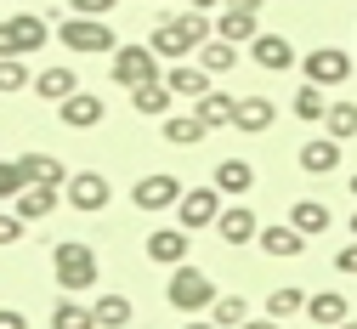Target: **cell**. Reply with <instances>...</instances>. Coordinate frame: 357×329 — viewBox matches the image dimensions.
Instances as JSON below:
<instances>
[{"label":"cell","instance_id":"1","mask_svg":"<svg viewBox=\"0 0 357 329\" xmlns=\"http://www.w3.org/2000/svg\"><path fill=\"white\" fill-rule=\"evenodd\" d=\"M210 34H215L210 12H182V17H159L153 34H148V45H153V57H159V63H182V57L199 52Z\"/></svg>","mask_w":357,"mask_h":329},{"label":"cell","instance_id":"2","mask_svg":"<svg viewBox=\"0 0 357 329\" xmlns=\"http://www.w3.org/2000/svg\"><path fill=\"white\" fill-rule=\"evenodd\" d=\"M52 278H57V290L85 295V290L97 284V250H91V244H79V239L52 244Z\"/></svg>","mask_w":357,"mask_h":329},{"label":"cell","instance_id":"3","mask_svg":"<svg viewBox=\"0 0 357 329\" xmlns=\"http://www.w3.org/2000/svg\"><path fill=\"white\" fill-rule=\"evenodd\" d=\"M57 40L68 45L74 57H102V52H114V23H102V17H68V23H57Z\"/></svg>","mask_w":357,"mask_h":329},{"label":"cell","instance_id":"4","mask_svg":"<svg viewBox=\"0 0 357 329\" xmlns=\"http://www.w3.org/2000/svg\"><path fill=\"white\" fill-rule=\"evenodd\" d=\"M165 301L176 307V312H210V301H215V284H210V272H199V267H176L170 272V290H165Z\"/></svg>","mask_w":357,"mask_h":329},{"label":"cell","instance_id":"5","mask_svg":"<svg viewBox=\"0 0 357 329\" xmlns=\"http://www.w3.org/2000/svg\"><path fill=\"white\" fill-rule=\"evenodd\" d=\"M46 40H52L46 17H34V12H17V17H6V23H0V57H34Z\"/></svg>","mask_w":357,"mask_h":329},{"label":"cell","instance_id":"6","mask_svg":"<svg viewBox=\"0 0 357 329\" xmlns=\"http://www.w3.org/2000/svg\"><path fill=\"white\" fill-rule=\"evenodd\" d=\"M114 85H125V91H137V85H148V80H165V68H159V57H153V45H114Z\"/></svg>","mask_w":357,"mask_h":329},{"label":"cell","instance_id":"7","mask_svg":"<svg viewBox=\"0 0 357 329\" xmlns=\"http://www.w3.org/2000/svg\"><path fill=\"white\" fill-rule=\"evenodd\" d=\"M351 68H357V57H346L340 45H318V52H306V57H301L306 85H346Z\"/></svg>","mask_w":357,"mask_h":329},{"label":"cell","instance_id":"8","mask_svg":"<svg viewBox=\"0 0 357 329\" xmlns=\"http://www.w3.org/2000/svg\"><path fill=\"white\" fill-rule=\"evenodd\" d=\"M215 216H221V193H215V182H210V187H182V199H176V221H182L188 233L215 227Z\"/></svg>","mask_w":357,"mask_h":329},{"label":"cell","instance_id":"9","mask_svg":"<svg viewBox=\"0 0 357 329\" xmlns=\"http://www.w3.org/2000/svg\"><path fill=\"white\" fill-rule=\"evenodd\" d=\"M63 199H68L74 210H85V216H97V210L114 199V187H108L102 170H74V176L63 182Z\"/></svg>","mask_w":357,"mask_h":329},{"label":"cell","instance_id":"10","mask_svg":"<svg viewBox=\"0 0 357 329\" xmlns=\"http://www.w3.org/2000/svg\"><path fill=\"white\" fill-rule=\"evenodd\" d=\"M176 199H182V182H176L170 170H153V176H142L137 187H130V205L137 210H170Z\"/></svg>","mask_w":357,"mask_h":329},{"label":"cell","instance_id":"11","mask_svg":"<svg viewBox=\"0 0 357 329\" xmlns=\"http://www.w3.org/2000/svg\"><path fill=\"white\" fill-rule=\"evenodd\" d=\"M102 114H108V108H102V97H91V91H74V97L57 103V119H63L68 131H97Z\"/></svg>","mask_w":357,"mask_h":329},{"label":"cell","instance_id":"12","mask_svg":"<svg viewBox=\"0 0 357 329\" xmlns=\"http://www.w3.org/2000/svg\"><path fill=\"white\" fill-rule=\"evenodd\" d=\"M215 233H221V239H227V244L238 250V244H255L261 221H255V210H250V205H221V216H215Z\"/></svg>","mask_w":357,"mask_h":329},{"label":"cell","instance_id":"13","mask_svg":"<svg viewBox=\"0 0 357 329\" xmlns=\"http://www.w3.org/2000/svg\"><path fill=\"white\" fill-rule=\"evenodd\" d=\"M250 57H255V68H266V74H284V68H295V45H289L284 34H255V40H250Z\"/></svg>","mask_w":357,"mask_h":329},{"label":"cell","instance_id":"14","mask_svg":"<svg viewBox=\"0 0 357 329\" xmlns=\"http://www.w3.org/2000/svg\"><path fill=\"white\" fill-rule=\"evenodd\" d=\"M148 261H159V267H182L188 261V227H159V233H148Z\"/></svg>","mask_w":357,"mask_h":329},{"label":"cell","instance_id":"15","mask_svg":"<svg viewBox=\"0 0 357 329\" xmlns=\"http://www.w3.org/2000/svg\"><path fill=\"white\" fill-rule=\"evenodd\" d=\"M273 119H278L273 97H238V103H233V125H238V131H250V136H261Z\"/></svg>","mask_w":357,"mask_h":329},{"label":"cell","instance_id":"16","mask_svg":"<svg viewBox=\"0 0 357 329\" xmlns=\"http://www.w3.org/2000/svg\"><path fill=\"white\" fill-rule=\"evenodd\" d=\"M340 165V142L335 136H312V142H301V170L306 176H329Z\"/></svg>","mask_w":357,"mask_h":329},{"label":"cell","instance_id":"17","mask_svg":"<svg viewBox=\"0 0 357 329\" xmlns=\"http://www.w3.org/2000/svg\"><path fill=\"white\" fill-rule=\"evenodd\" d=\"M261 29H255V12H244V6H227L215 17V40H227V45H250Z\"/></svg>","mask_w":357,"mask_h":329},{"label":"cell","instance_id":"18","mask_svg":"<svg viewBox=\"0 0 357 329\" xmlns=\"http://www.w3.org/2000/svg\"><path fill=\"white\" fill-rule=\"evenodd\" d=\"M250 187H255V165H250V159H221V165H215V193L244 199Z\"/></svg>","mask_w":357,"mask_h":329},{"label":"cell","instance_id":"19","mask_svg":"<svg viewBox=\"0 0 357 329\" xmlns=\"http://www.w3.org/2000/svg\"><path fill=\"white\" fill-rule=\"evenodd\" d=\"M12 210H17L23 221H40V216H52V210H57V187H46V182H29L23 193L12 199Z\"/></svg>","mask_w":357,"mask_h":329},{"label":"cell","instance_id":"20","mask_svg":"<svg viewBox=\"0 0 357 329\" xmlns=\"http://www.w3.org/2000/svg\"><path fill=\"white\" fill-rule=\"evenodd\" d=\"M255 244H261L266 256H301V250H306V233H295L289 221H278V227H261Z\"/></svg>","mask_w":357,"mask_h":329},{"label":"cell","instance_id":"21","mask_svg":"<svg viewBox=\"0 0 357 329\" xmlns=\"http://www.w3.org/2000/svg\"><path fill=\"white\" fill-rule=\"evenodd\" d=\"M165 85H170V97H204L210 91V74L199 68V63H182V68H165Z\"/></svg>","mask_w":357,"mask_h":329},{"label":"cell","instance_id":"22","mask_svg":"<svg viewBox=\"0 0 357 329\" xmlns=\"http://www.w3.org/2000/svg\"><path fill=\"white\" fill-rule=\"evenodd\" d=\"M289 227L306 233V239H318V233H329V205H318V199H295V205H289Z\"/></svg>","mask_w":357,"mask_h":329},{"label":"cell","instance_id":"23","mask_svg":"<svg viewBox=\"0 0 357 329\" xmlns=\"http://www.w3.org/2000/svg\"><path fill=\"white\" fill-rule=\"evenodd\" d=\"M233 103L238 97H227V91H204V97L193 103V114L204 119V131H221V125H233Z\"/></svg>","mask_w":357,"mask_h":329},{"label":"cell","instance_id":"24","mask_svg":"<svg viewBox=\"0 0 357 329\" xmlns=\"http://www.w3.org/2000/svg\"><path fill=\"white\" fill-rule=\"evenodd\" d=\"M193 63H199L204 74H227V68L238 63V45H227V40H215V34H210L199 52H193Z\"/></svg>","mask_w":357,"mask_h":329},{"label":"cell","instance_id":"25","mask_svg":"<svg viewBox=\"0 0 357 329\" xmlns=\"http://www.w3.org/2000/svg\"><path fill=\"white\" fill-rule=\"evenodd\" d=\"M204 119L199 114H165V142H176V148H193V142H204Z\"/></svg>","mask_w":357,"mask_h":329},{"label":"cell","instance_id":"26","mask_svg":"<svg viewBox=\"0 0 357 329\" xmlns=\"http://www.w3.org/2000/svg\"><path fill=\"white\" fill-rule=\"evenodd\" d=\"M306 318H312V323H324V329H335V323H346L351 312H346V295L324 290V295H306Z\"/></svg>","mask_w":357,"mask_h":329},{"label":"cell","instance_id":"27","mask_svg":"<svg viewBox=\"0 0 357 329\" xmlns=\"http://www.w3.org/2000/svg\"><path fill=\"white\" fill-rule=\"evenodd\" d=\"M34 91H40L46 103H63V97L79 91V80H74V68H40V74H34Z\"/></svg>","mask_w":357,"mask_h":329},{"label":"cell","instance_id":"28","mask_svg":"<svg viewBox=\"0 0 357 329\" xmlns=\"http://www.w3.org/2000/svg\"><path fill=\"white\" fill-rule=\"evenodd\" d=\"M295 312H306V290H301V284H278L273 295H266V318L284 323V318H295Z\"/></svg>","mask_w":357,"mask_h":329},{"label":"cell","instance_id":"29","mask_svg":"<svg viewBox=\"0 0 357 329\" xmlns=\"http://www.w3.org/2000/svg\"><path fill=\"white\" fill-rule=\"evenodd\" d=\"M130 108H137V114H170V85L165 80L137 85V91H130Z\"/></svg>","mask_w":357,"mask_h":329},{"label":"cell","instance_id":"30","mask_svg":"<svg viewBox=\"0 0 357 329\" xmlns=\"http://www.w3.org/2000/svg\"><path fill=\"white\" fill-rule=\"evenodd\" d=\"M91 318H97V329H125L130 323V301L125 295H97L91 301Z\"/></svg>","mask_w":357,"mask_h":329},{"label":"cell","instance_id":"31","mask_svg":"<svg viewBox=\"0 0 357 329\" xmlns=\"http://www.w3.org/2000/svg\"><path fill=\"white\" fill-rule=\"evenodd\" d=\"M244 318H250V301H244V295H215V301H210V323H215V329H238Z\"/></svg>","mask_w":357,"mask_h":329},{"label":"cell","instance_id":"32","mask_svg":"<svg viewBox=\"0 0 357 329\" xmlns=\"http://www.w3.org/2000/svg\"><path fill=\"white\" fill-rule=\"evenodd\" d=\"M23 170H29V182H46V187H63L68 182L63 159H52V154H23Z\"/></svg>","mask_w":357,"mask_h":329},{"label":"cell","instance_id":"33","mask_svg":"<svg viewBox=\"0 0 357 329\" xmlns=\"http://www.w3.org/2000/svg\"><path fill=\"white\" fill-rule=\"evenodd\" d=\"M52 329H97V318H91V307H79L74 295H63L52 307Z\"/></svg>","mask_w":357,"mask_h":329},{"label":"cell","instance_id":"34","mask_svg":"<svg viewBox=\"0 0 357 329\" xmlns=\"http://www.w3.org/2000/svg\"><path fill=\"white\" fill-rule=\"evenodd\" d=\"M324 125H329V136H335V142H351V136H357V103H329Z\"/></svg>","mask_w":357,"mask_h":329},{"label":"cell","instance_id":"35","mask_svg":"<svg viewBox=\"0 0 357 329\" xmlns=\"http://www.w3.org/2000/svg\"><path fill=\"white\" fill-rule=\"evenodd\" d=\"M29 187V170H23V159H0V205H12L17 193Z\"/></svg>","mask_w":357,"mask_h":329},{"label":"cell","instance_id":"36","mask_svg":"<svg viewBox=\"0 0 357 329\" xmlns=\"http://www.w3.org/2000/svg\"><path fill=\"white\" fill-rule=\"evenodd\" d=\"M329 103H324V85H301L295 91V119H324Z\"/></svg>","mask_w":357,"mask_h":329},{"label":"cell","instance_id":"37","mask_svg":"<svg viewBox=\"0 0 357 329\" xmlns=\"http://www.w3.org/2000/svg\"><path fill=\"white\" fill-rule=\"evenodd\" d=\"M23 85H34L29 68H23V57H0V97H17Z\"/></svg>","mask_w":357,"mask_h":329},{"label":"cell","instance_id":"38","mask_svg":"<svg viewBox=\"0 0 357 329\" xmlns=\"http://www.w3.org/2000/svg\"><path fill=\"white\" fill-rule=\"evenodd\" d=\"M23 227H29V221H23L17 210H0V250H12V244L23 239Z\"/></svg>","mask_w":357,"mask_h":329},{"label":"cell","instance_id":"39","mask_svg":"<svg viewBox=\"0 0 357 329\" xmlns=\"http://www.w3.org/2000/svg\"><path fill=\"white\" fill-rule=\"evenodd\" d=\"M114 6H119V0H68V12H74V17H108Z\"/></svg>","mask_w":357,"mask_h":329},{"label":"cell","instance_id":"40","mask_svg":"<svg viewBox=\"0 0 357 329\" xmlns=\"http://www.w3.org/2000/svg\"><path fill=\"white\" fill-rule=\"evenodd\" d=\"M335 272H346V278H357V239H351L346 250H335Z\"/></svg>","mask_w":357,"mask_h":329},{"label":"cell","instance_id":"41","mask_svg":"<svg viewBox=\"0 0 357 329\" xmlns=\"http://www.w3.org/2000/svg\"><path fill=\"white\" fill-rule=\"evenodd\" d=\"M0 329H29V318L17 307H0Z\"/></svg>","mask_w":357,"mask_h":329},{"label":"cell","instance_id":"42","mask_svg":"<svg viewBox=\"0 0 357 329\" xmlns=\"http://www.w3.org/2000/svg\"><path fill=\"white\" fill-rule=\"evenodd\" d=\"M238 329H284V323H278V318H244Z\"/></svg>","mask_w":357,"mask_h":329},{"label":"cell","instance_id":"43","mask_svg":"<svg viewBox=\"0 0 357 329\" xmlns=\"http://www.w3.org/2000/svg\"><path fill=\"white\" fill-rule=\"evenodd\" d=\"M227 6H244V12H261V6H266V0H227Z\"/></svg>","mask_w":357,"mask_h":329},{"label":"cell","instance_id":"44","mask_svg":"<svg viewBox=\"0 0 357 329\" xmlns=\"http://www.w3.org/2000/svg\"><path fill=\"white\" fill-rule=\"evenodd\" d=\"M182 329H215V323H210V318H188Z\"/></svg>","mask_w":357,"mask_h":329},{"label":"cell","instance_id":"45","mask_svg":"<svg viewBox=\"0 0 357 329\" xmlns=\"http://www.w3.org/2000/svg\"><path fill=\"white\" fill-rule=\"evenodd\" d=\"M221 6V0H193V12H215Z\"/></svg>","mask_w":357,"mask_h":329},{"label":"cell","instance_id":"46","mask_svg":"<svg viewBox=\"0 0 357 329\" xmlns=\"http://www.w3.org/2000/svg\"><path fill=\"white\" fill-rule=\"evenodd\" d=\"M335 329H357V318H346V323H335Z\"/></svg>","mask_w":357,"mask_h":329},{"label":"cell","instance_id":"47","mask_svg":"<svg viewBox=\"0 0 357 329\" xmlns=\"http://www.w3.org/2000/svg\"><path fill=\"white\" fill-rule=\"evenodd\" d=\"M351 239H357V210H351Z\"/></svg>","mask_w":357,"mask_h":329},{"label":"cell","instance_id":"48","mask_svg":"<svg viewBox=\"0 0 357 329\" xmlns=\"http://www.w3.org/2000/svg\"><path fill=\"white\" fill-rule=\"evenodd\" d=\"M351 199H357V176H351Z\"/></svg>","mask_w":357,"mask_h":329}]
</instances>
